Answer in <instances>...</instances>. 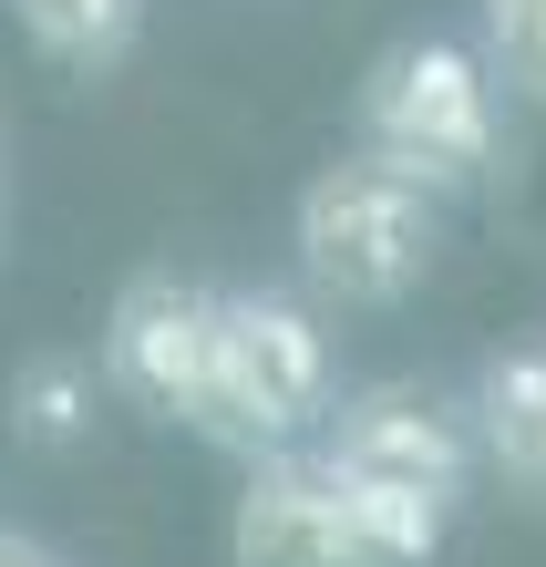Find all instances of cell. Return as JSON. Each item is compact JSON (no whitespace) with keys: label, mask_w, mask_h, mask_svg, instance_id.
<instances>
[{"label":"cell","mask_w":546,"mask_h":567,"mask_svg":"<svg viewBox=\"0 0 546 567\" xmlns=\"http://www.w3.org/2000/svg\"><path fill=\"white\" fill-rule=\"evenodd\" d=\"M443 186H423L413 165L392 155H340L299 186L289 207V248H299V279H310L330 310H392L433 279V248H443Z\"/></svg>","instance_id":"1"},{"label":"cell","mask_w":546,"mask_h":567,"mask_svg":"<svg viewBox=\"0 0 546 567\" xmlns=\"http://www.w3.org/2000/svg\"><path fill=\"white\" fill-rule=\"evenodd\" d=\"M330 330L289 289H227L217 299V403L207 444L227 454H279L310 423H330Z\"/></svg>","instance_id":"2"},{"label":"cell","mask_w":546,"mask_h":567,"mask_svg":"<svg viewBox=\"0 0 546 567\" xmlns=\"http://www.w3.org/2000/svg\"><path fill=\"white\" fill-rule=\"evenodd\" d=\"M361 145L413 165L423 186H474L505 145L495 124V62L443 42V31H413L361 73Z\"/></svg>","instance_id":"3"},{"label":"cell","mask_w":546,"mask_h":567,"mask_svg":"<svg viewBox=\"0 0 546 567\" xmlns=\"http://www.w3.org/2000/svg\"><path fill=\"white\" fill-rule=\"evenodd\" d=\"M217 299L207 279H176V269H145L114 289L104 310V392L145 423H186L207 433L217 403Z\"/></svg>","instance_id":"4"},{"label":"cell","mask_w":546,"mask_h":567,"mask_svg":"<svg viewBox=\"0 0 546 567\" xmlns=\"http://www.w3.org/2000/svg\"><path fill=\"white\" fill-rule=\"evenodd\" d=\"M330 464L464 495L474 464H485V433H474V403H443L423 382H371V392H351V403L330 413Z\"/></svg>","instance_id":"5"},{"label":"cell","mask_w":546,"mask_h":567,"mask_svg":"<svg viewBox=\"0 0 546 567\" xmlns=\"http://www.w3.org/2000/svg\"><path fill=\"white\" fill-rule=\"evenodd\" d=\"M227 567H361L340 526V464L330 454H248V485L227 506Z\"/></svg>","instance_id":"6"},{"label":"cell","mask_w":546,"mask_h":567,"mask_svg":"<svg viewBox=\"0 0 546 567\" xmlns=\"http://www.w3.org/2000/svg\"><path fill=\"white\" fill-rule=\"evenodd\" d=\"M474 433H485L495 475L546 506V330L505 341L485 372H474Z\"/></svg>","instance_id":"7"},{"label":"cell","mask_w":546,"mask_h":567,"mask_svg":"<svg viewBox=\"0 0 546 567\" xmlns=\"http://www.w3.org/2000/svg\"><path fill=\"white\" fill-rule=\"evenodd\" d=\"M340 526H351L361 567H433L443 526H454V495L392 485V475H351V464H340Z\"/></svg>","instance_id":"8"},{"label":"cell","mask_w":546,"mask_h":567,"mask_svg":"<svg viewBox=\"0 0 546 567\" xmlns=\"http://www.w3.org/2000/svg\"><path fill=\"white\" fill-rule=\"evenodd\" d=\"M21 42L52 62V73L73 83H104L134 62V42H145V0H11Z\"/></svg>","instance_id":"9"},{"label":"cell","mask_w":546,"mask_h":567,"mask_svg":"<svg viewBox=\"0 0 546 567\" xmlns=\"http://www.w3.org/2000/svg\"><path fill=\"white\" fill-rule=\"evenodd\" d=\"M485 11V62L505 93L546 104V0H474Z\"/></svg>","instance_id":"10"},{"label":"cell","mask_w":546,"mask_h":567,"mask_svg":"<svg viewBox=\"0 0 546 567\" xmlns=\"http://www.w3.org/2000/svg\"><path fill=\"white\" fill-rule=\"evenodd\" d=\"M83 403H93V382L73 372V361H31V372L11 382V423L31 433V444H73V433H83Z\"/></svg>","instance_id":"11"},{"label":"cell","mask_w":546,"mask_h":567,"mask_svg":"<svg viewBox=\"0 0 546 567\" xmlns=\"http://www.w3.org/2000/svg\"><path fill=\"white\" fill-rule=\"evenodd\" d=\"M0 567H73V557L42 547V537H21V526H0Z\"/></svg>","instance_id":"12"},{"label":"cell","mask_w":546,"mask_h":567,"mask_svg":"<svg viewBox=\"0 0 546 567\" xmlns=\"http://www.w3.org/2000/svg\"><path fill=\"white\" fill-rule=\"evenodd\" d=\"M0 258H11V124H0Z\"/></svg>","instance_id":"13"}]
</instances>
